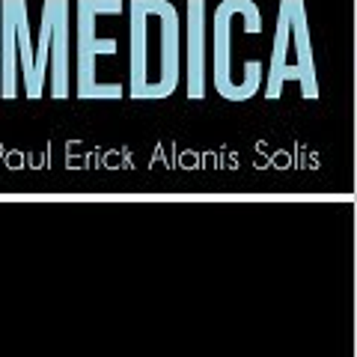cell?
I'll return each mask as SVG.
<instances>
[{
	"label": "cell",
	"mask_w": 357,
	"mask_h": 357,
	"mask_svg": "<svg viewBox=\"0 0 357 357\" xmlns=\"http://www.w3.org/2000/svg\"><path fill=\"white\" fill-rule=\"evenodd\" d=\"M128 96L170 98L182 84V15L170 0H128Z\"/></svg>",
	"instance_id": "6da1fadb"
},
{
	"label": "cell",
	"mask_w": 357,
	"mask_h": 357,
	"mask_svg": "<svg viewBox=\"0 0 357 357\" xmlns=\"http://www.w3.org/2000/svg\"><path fill=\"white\" fill-rule=\"evenodd\" d=\"M286 84H301V96L316 102L319 75L312 57V36L304 0H280L277 3V27L271 42V60L265 66V98L277 102Z\"/></svg>",
	"instance_id": "7a4b0ae2"
},
{
	"label": "cell",
	"mask_w": 357,
	"mask_h": 357,
	"mask_svg": "<svg viewBox=\"0 0 357 357\" xmlns=\"http://www.w3.org/2000/svg\"><path fill=\"white\" fill-rule=\"evenodd\" d=\"M248 0H220L215 9L208 39H211V84L227 102H250L265 84V63L238 57V21Z\"/></svg>",
	"instance_id": "3957f363"
},
{
	"label": "cell",
	"mask_w": 357,
	"mask_h": 357,
	"mask_svg": "<svg viewBox=\"0 0 357 357\" xmlns=\"http://www.w3.org/2000/svg\"><path fill=\"white\" fill-rule=\"evenodd\" d=\"M75 84L81 98H122V86L98 81V57H114L119 36H98L96 21L102 15H122L126 0H77L75 3Z\"/></svg>",
	"instance_id": "277c9868"
},
{
	"label": "cell",
	"mask_w": 357,
	"mask_h": 357,
	"mask_svg": "<svg viewBox=\"0 0 357 357\" xmlns=\"http://www.w3.org/2000/svg\"><path fill=\"white\" fill-rule=\"evenodd\" d=\"M182 69L188 98L203 102L208 89V9L206 0H188V18L182 30Z\"/></svg>",
	"instance_id": "5b68a950"
},
{
	"label": "cell",
	"mask_w": 357,
	"mask_h": 357,
	"mask_svg": "<svg viewBox=\"0 0 357 357\" xmlns=\"http://www.w3.org/2000/svg\"><path fill=\"white\" fill-rule=\"evenodd\" d=\"M51 3V45H48V72H51V98H69L72 93V13L69 0H48Z\"/></svg>",
	"instance_id": "8992f818"
},
{
	"label": "cell",
	"mask_w": 357,
	"mask_h": 357,
	"mask_svg": "<svg viewBox=\"0 0 357 357\" xmlns=\"http://www.w3.org/2000/svg\"><path fill=\"white\" fill-rule=\"evenodd\" d=\"M15 13V48H18V69L24 96L30 102H39L42 93L36 89V66H33V33H30V15H27V0H13Z\"/></svg>",
	"instance_id": "52a82bcc"
},
{
	"label": "cell",
	"mask_w": 357,
	"mask_h": 357,
	"mask_svg": "<svg viewBox=\"0 0 357 357\" xmlns=\"http://www.w3.org/2000/svg\"><path fill=\"white\" fill-rule=\"evenodd\" d=\"M0 33H3V42H0V57H3V86L0 93L3 98H15L18 96V48H15V13H13V0H3L0 6Z\"/></svg>",
	"instance_id": "ba28073f"
},
{
	"label": "cell",
	"mask_w": 357,
	"mask_h": 357,
	"mask_svg": "<svg viewBox=\"0 0 357 357\" xmlns=\"http://www.w3.org/2000/svg\"><path fill=\"white\" fill-rule=\"evenodd\" d=\"M48 45H51V3H42V21H39V42L33 48V66H36V89L45 96L48 84Z\"/></svg>",
	"instance_id": "9c48e42d"
}]
</instances>
